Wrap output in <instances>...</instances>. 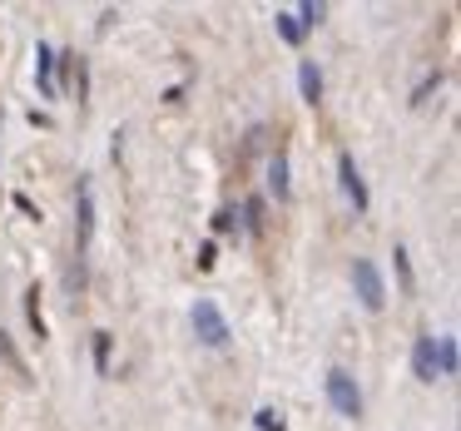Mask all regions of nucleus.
<instances>
[{
  "label": "nucleus",
  "instance_id": "obj_1",
  "mask_svg": "<svg viewBox=\"0 0 461 431\" xmlns=\"http://www.w3.org/2000/svg\"><path fill=\"white\" fill-rule=\"evenodd\" d=\"M194 332H199V342H209V347H223V342H229V322H223V312L213 298L194 302Z\"/></svg>",
  "mask_w": 461,
  "mask_h": 431
},
{
  "label": "nucleus",
  "instance_id": "obj_2",
  "mask_svg": "<svg viewBox=\"0 0 461 431\" xmlns=\"http://www.w3.org/2000/svg\"><path fill=\"white\" fill-rule=\"evenodd\" d=\"M352 288H357V298H362V308H367V312H382L387 292H382V273H377V263H367V258L352 263Z\"/></svg>",
  "mask_w": 461,
  "mask_h": 431
},
{
  "label": "nucleus",
  "instance_id": "obj_3",
  "mask_svg": "<svg viewBox=\"0 0 461 431\" xmlns=\"http://www.w3.org/2000/svg\"><path fill=\"white\" fill-rule=\"evenodd\" d=\"M328 401L342 411V417H352V421L362 417V391H357V382H352L342 367H332V372H328Z\"/></svg>",
  "mask_w": 461,
  "mask_h": 431
},
{
  "label": "nucleus",
  "instance_id": "obj_4",
  "mask_svg": "<svg viewBox=\"0 0 461 431\" xmlns=\"http://www.w3.org/2000/svg\"><path fill=\"white\" fill-rule=\"evenodd\" d=\"M338 179H342V193H348L357 209H367V184H362V174H357V164H352V154H342V159H338Z\"/></svg>",
  "mask_w": 461,
  "mask_h": 431
},
{
  "label": "nucleus",
  "instance_id": "obj_5",
  "mask_svg": "<svg viewBox=\"0 0 461 431\" xmlns=\"http://www.w3.org/2000/svg\"><path fill=\"white\" fill-rule=\"evenodd\" d=\"M90 233H95V193H90V184H80V223H75V243H80V253L90 248Z\"/></svg>",
  "mask_w": 461,
  "mask_h": 431
},
{
  "label": "nucleus",
  "instance_id": "obj_6",
  "mask_svg": "<svg viewBox=\"0 0 461 431\" xmlns=\"http://www.w3.org/2000/svg\"><path fill=\"white\" fill-rule=\"evenodd\" d=\"M268 193H273V199H288V154H273V159H268Z\"/></svg>",
  "mask_w": 461,
  "mask_h": 431
},
{
  "label": "nucleus",
  "instance_id": "obj_7",
  "mask_svg": "<svg viewBox=\"0 0 461 431\" xmlns=\"http://www.w3.org/2000/svg\"><path fill=\"white\" fill-rule=\"evenodd\" d=\"M411 367H417V377H421V382H437V352H431V337H417Z\"/></svg>",
  "mask_w": 461,
  "mask_h": 431
},
{
  "label": "nucleus",
  "instance_id": "obj_8",
  "mask_svg": "<svg viewBox=\"0 0 461 431\" xmlns=\"http://www.w3.org/2000/svg\"><path fill=\"white\" fill-rule=\"evenodd\" d=\"M298 90H303V100H308V104L322 100V75H318V65H312V60L298 65Z\"/></svg>",
  "mask_w": 461,
  "mask_h": 431
},
{
  "label": "nucleus",
  "instance_id": "obj_9",
  "mask_svg": "<svg viewBox=\"0 0 461 431\" xmlns=\"http://www.w3.org/2000/svg\"><path fill=\"white\" fill-rule=\"evenodd\" d=\"M431 352H437V377H451L456 372V337H431Z\"/></svg>",
  "mask_w": 461,
  "mask_h": 431
},
{
  "label": "nucleus",
  "instance_id": "obj_10",
  "mask_svg": "<svg viewBox=\"0 0 461 431\" xmlns=\"http://www.w3.org/2000/svg\"><path fill=\"white\" fill-rule=\"evenodd\" d=\"M50 70H55V55L41 45V50H35V80H41V90H45V94H55V85H50Z\"/></svg>",
  "mask_w": 461,
  "mask_h": 431
},
{
  "label": "nucleus",
  "instance_id": "obj_11",
  "mask_svg": "<svg viewBox=\"0 0 461 431\" xmlns=\"http://www.w3.org/2000/svg\"><path fill=\"white\" fill-rule=\"evenodd\" d=\"M273 21H278V35H283L288 45H298V40H303V25H298V15H293V11H278Z\"/></svg>",
  "mask_w": 461,
  "mask_h": 431
},
{
  "label": "nucleus",
  "instance_id": "obj_12",
  "mask_svg": "<svg viewBox=\"0 0 461 431\" xmlns=\"http://www.w3.org/2000/svg\"><path fill=\"white\" fill-rule=\"evenodd\" d=\"M95 367H110V332H95Z\"/></svg>",
  "mask_w": 461,
  "mask_h": 431
},
{
  "label": "nucleus",
  "instance_id": "obj_13",
  "mask_svg": "<svg viewBox=\"0 0 461 431\" xmlns=\"http://www.w3.org/2000/svg\"><path fill=\"white\" fill-rule=\"evenodd\" d=\"M318 21H322V5H303V11H298V25H303V35H308Z\"/></svg>",
  "mask_w": 461,
  "mask_h": 431
},
{
  "label": "nucleus",
  "instance_id": "obj_14",
  "mask_svg": "<svg viewBox=\"0 0 461 431\" xmlns=\"http://www.w3.org/2000/svg\"><path fill=\"white\" fill-rule=\"evenodd\" d=\"M392 258H397V278H402V288L411 292V263H407V248H397Z\"/></svg>",
  "mask_w": 461,
  "mask_h": 431
},
{
  "label": "nucleus",
  "instance_id": "obj_15",
  "mask_svg": "<svg viewBox=\"0 0 461 431\" xmlns=\"http://www.w3.org/2000/svg\"><path fill=\"white\" fill-rule=\"evenodd\" d=\"M258 431H283V417L278 411H258Z\"/></svg>",
  "mask_w": 461,
  "mask_h": 431
}]
</instances>
